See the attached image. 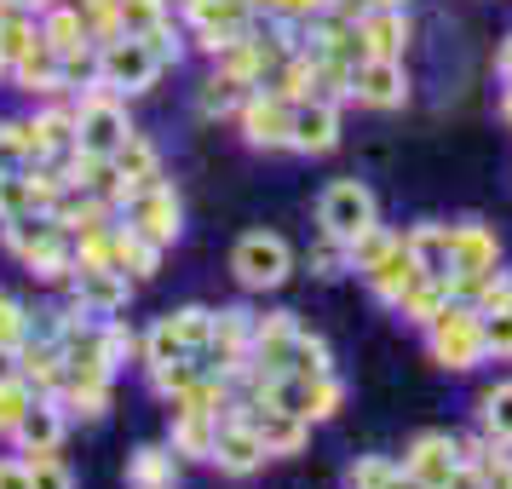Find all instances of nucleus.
I'll return each mask as SVG.
<instances>
[{
    "instance_id": "1",
    "label": "nucleus",
    "mask_w": 512,
    "mask_h": 489,
    "mask_svg": "<svg viewBox=\"0 0 512 489\" xmlns=\"http://www.w3.org/2000/svg\"><path fill=\"white\" fill-rule=\"evenodd\" d=\"M426 346L443 369H478L489 351H484V311H472L466 300H449L438 323H426Z\"/></svg>"
},
{
    "instance_id": "2",
    "label": "nucleus",
    "mask_w": 512,
    "mask_h": 489,
    "mask_svg": "<svg viewBox=\"0 0 512 489\" xmlns=\"http://www.w3.org/2000/svg\"><path fill=\"white\" fill-rule=\"evenodd\" d=\"M127 139H133L127 110H121L116 93H110V87L93 75V93H87V104L75 110V150H81V156H104V162H110Z\"/></svg>"
},
{
    "instance_id": "3",
    "label": "nucleus",
    "mask_w": 512,
    "mask_h": 489,
    "mask_svg": "<svg viewBox=\"0 0 512 489\" xmlns=\"http://www.w3.org/2000/svg\"><path fill=\"white\" fill-rule=\"evenodd\" d=\"M93 75L110 87V93H144V87H156L162 58L150 52L144 35H116V41H104V47H98Z\"/></svg>"
},
{
    "instance_id": "4",
    "label": "nucleus",
    "mask_w": 512,
    "mask_h": 489,
    "mask_svg": "<svg viewBox=\"0 0 512 489\" xmlns=\"http://www.w3.org/2000/svg\"><path fill=\"white\" fill-rule=\"evenodd\" d=\"M317 219H323V236L328 242H357L363 231H374L380 219H374V196L369 185H357V179H334L323 190V202H317Z\"/></svg>"
},
{
    "instance_id": "5",
    "label": "nucleus",
    "mask_w": 512,
    "mask_h": 489,
    "mask_svg": "<svg viewBox=\"0 0 512 489\" xmlns=\"http://www.w3.org/2000/svg\"><path fill=\"white\" fill-rule=\"evenodd\" d=\"M231 271L242 288H282L288 282V271H294V254H288V242L271 231H248L242 242L231 248Z\"/></svg>"
},
{
    "instance_id": "6",
    "label": "nucleus",
    "mask_w": 512,
    "mask_h": 489,
    "mask_svg": "<svg viewBox=\"0 0 512 489\" xmlns=\"http://www.w3.org/2000/svg\"><path fill=\"white\" fill-rule=\"evenodd\" d=\"M259 397H271V403H282V409H294L300 420H328L334 409H340L346 386H340L334 374H277Z\"/></svg>"
},
{
    "instance_id": "7",
    "label": "nucleus",
    "mask_w": 512,
    "mask_h": 489,
    "mask_svg": "<svg viewBox=\"0 0 512 489\" xmlns=\"http://www.w3.org/2000/svg\"><path fill=\"white\" fill-rule=\"evenodd\" d=\"M127 225L144 236V242H156V248H167V242H179V196H173V185H162V179H150V185H139L127 202Z\"/></svg>"
},
{
    "instance_id": "8",
    "label": "nucleus",
    "mask_w": 512,
    "mask_h": 489,
    "mask_svg": "<svg viewBox=\"0 0 512 489\" xmlns=\"http://www.w3.org/2000/svg\"><path fill=\"white\" fill-rule=\"evenodd\" d=\"M236 415L254 426V438L265 443V455H294V449H305L311 420H300L294 409H282V403H271V397H248V403H236Z\"/></svg>"
},
{
    "instance_id": "9",
    "label": "nucleus",
    "mask_w": 512,
    "mask_h": 489,
    "mask_svg": "<svg viewBox=\"0 0 512 489\" xmlns=\"http://www.w3.org/2000/svg\"><path fill=\"white\" fill-rule=\"evenodd\" d=\"M403 466L415 472L420 489H455V484H466L461 449H455V438H443V432H420V438L409 443Z\"/></svg>"
},
{
    "instance_id": "10",
    "label": "nucleus",
    "mask_w": 512,
    "mask_h": 489,
    "mask_svg": "<svg viewBox=\"0 0 512 489\" xmlns=\"http://www.w3.org/2000/svg\"><path fill=\"white\" fill-rule=\"evenodd\" d=\"M242 116V139L254 150H288V133H294V104L282 93H248V104L236 110Z\"/></svg>"
},
{
    "instance_id": "11",
    "label": "nucleus",
    "mask_w": 512,
    "mask_h": 489,
    "mask_svg": "<svg viewBox=\"0 0 512 489\" xmlns=\"http://www.w3.org/2000/svg\"><path fill=\"white\" fill-rule=\"evenodd\" d=\"M351 98L369 104V110H403V104H409L403 58H363V64L351 70Z\"/></svg>"
},
{
    "instance_id": "12",
    "label": "nucleus",
    "mask_w": 512,
    "mask_h": 489,
    "mask_svg": "<svg viewBox=\"0 0 512 489\" xmlns=\"http://www.w3.org/2000/svg\"><path fill=\"white\" fill-rule=\"evenodd\" d=\"M449 259H455V282L461 277H489V271H501V242H495L489 225L461 219V225H449Z\"/></svg>"
},
{
    "instance_id": "13",
    "label": "nucleus",
    "mask_w": 512,
    "mask_h": 489,
    "mask_svg": "<svg viewBox=\"0 0 512 489\" xmlns=\"http://www.w3.org/2000/svg\"><path fill=\"white\" fill-rule=\"evenodd\" d=\"M334 144H340V104L300 98V104H294V133H288V150H300V156H328Z\"/></svg>"
},
{
    "instance_id": "14",
    "label": "nucleus",
    "mask_w": 512,
    "mask_h": 489,
    "mask_svg": "<svg viewBox=\"0 0 512 489\" xmlns=\"http://www.w3.org/2000/svg\"><path fill=\"white\" fill-rule=\"evenodd\" d=\"M265 461H271V455H265V443L254 438V426H248V420H242V415L219 420V438H213V466H219V472L248 478V472H259Z\"/></svg>"
},
{
    "instance_id": "15",
    "label": "nucleus",
    "mask_w": 512,
    "mask_h": 489,
    "mask_svg": "<svg viewBox=\"0 0 512 489\" xmlns=\"http://www.w3.org/2000/svg\"><path fill=\"white\" fill-rule=\"evenodd\" d=\"M369 288H374V300H386V305H397L403 294H409V282L420 277V265H415V254H409V236H392V248L374 259L369 271Z\"/></svg>"
},
{
    "instance_id": "16",
    "label": "nucleus",
    "mask_w": 512,
    "mask_h": 489,
    "mask_svg": "<svg viewBox=\"0 0 512 489\" xmlns=\"http://www.w3.org/2000/svg\"><path fill=\"white\" fill-rule=\"evenodd\" d=\"M357 35H363L369 58H403V47H409V12L403 6H369L357 18Z\"/></svg>"
},
{
    "instance_id": "17",
    "label": "nucleus",
    "mask_w": 512,
    "mask_h": 489,
    "mask_svg": "<svg viewBox=\"0 0 512 489\" xmlns=\"http://www.w3.org/2000/svg\"><path fill=\"white\" fill-rule=\"evenodd\" d=\"M0 231H6V248L29 265L35 254H47V248L64 242V219H58L52 208H41V213H24V219H6Z\"/></svg>"
},
{
    "instance_id": "18",
    "label": "nucleus",
    "mask_w": 512,
    "mask_h": 489,
    "mask_svg": "<svg viewBox=\"0 0 512 489\" xmlns=\"http://www.w3.org/2000/svg\"><path fill=\"white\" fill-rule=\"evenodd\" d=\"M75 305L87 317H116L127 305V277L121 271H75Z\"/></svg>"
},
{
    "instance_id": "19",
    "label": "nucleus",
    "mask_w": 512,
    "mask_h": 489,
    "mask_svg": "<svg viewBox=\"0 0 512 489\" xmlns=\"http://www.w3.org/2000/svg\"><path fill=\"white\" fill-rule=\"evenodd\" d=\"M455 300V277H415L409 282V294L397 300V317H409V323H438L443 305Z\"/></svg>"
},
{
    "instance_id": "20",
    "label": "nucleus",
    "mask_w": 512,
    "mask_h": 489,
    "mask_svg": "<svg viewBox=\"0 0 512 489\" xmlns=\"http://www.w3.org/2000/svg\"><path fill=\"white\" fill-rule=\"evenodd\" d=\"M12 438L24 443V455H47L64 443V409L52 403V397H35V409L24 415V426L12 432Z\"/></svg>"
},
{
    "instance_id": "21",
    "label": "nucleus",
    "mask_w": 512,
    "mask_h": 489,
    "mask_svg": "<svg viewBox=\"0 0 512 489\" xmlns=\"http://www.w3.org/2000/svg\"><path fill=\"white\" fill-rule=\"evenodd\" d=\"M213 438H219V415L202 409H173V449L190 461H213Z\"/></svg>"
},
{
    "instance_id": "22",
    "label": "nucleus",
    "mask_w": 512,
    "mask_h": 489,
    "mask_svg": "<svg viewBox=\"0 0 512 489\" xmlns=\"http://www.w3.org/2000/svg\"><path fill=\"white\" fill-rule=\"evenodd\" d=\"M346 484L351 489H420L415 472L397 466V461H386V455H357V461L346 466Z\"/></svg>"
},
{
    "instance_id": "23",
    "label": "nucleus",
    "mask_w": 512,
    "mask_h": 489,
    "mask_svg": "<svg viewBox=\"0 0 512 489\" xmlns=\"http://www.w3.org/2000/svg\"><path fill=\"white\" fill-rule=\"evenodd\" d=\"M12 81H18L24 93H58V87H64V52H52L47 41H41L29 58H18Z\"/></svg>"
},
{
    "instance_id": "24",
    "label": "nucleus",
    "mask_w": 512,
    "mask_h": 489,
    "mask_svg": "<svg viewBox=\"0 0 512 489\" xmlns=\"http://www.w3.org/2000/svg\"><path fill=\"white\" fill-rule=\"evenodd\" d=\"M409 254H415L420 277H455V259H449V225H420V231H409Z\"/></svg>"
},
{
    "instance_id": "25",
    "label": "nucleus",
    "mask_w": 512,
    "mask_h": 489,
    "mask_svg": "<svg viewBox=\"0 0 512 489\" xmlns=\"http://www.w3.org/2000/svg\"><path fill=\"white\" fill-rule=\"evenodd\" d=\"M41 41H47L52 52H87L98 47L93 41V29H87V18H81V6H64V12H47V24H41Z\"/></svg>"
},
{
    "instance_id": "26",
    "label": "nucleus",
    "mask_w": 512,
    "mask_h": 489,
    "mask_svg": "<svg viewBox=\"0 0 512 489\" xmlns=\"http://www.w3.org/2000/svg\"><path fill=\"white\" fill-rule=\"evenodd\" d=\"M248 81H236V75H225V70H213L208 81H202V93H196V110L202 116H236L242 104H248Z\"/></svg>"
},
{
    "instance_id": "27",
    "label": "nucleus",
    "mask_w": 512,
    "mask_h": 489,
    "mask_svg": "<svg viewBox=\"0 0 512 489\" xmlns=\"http://www.w3.org/2000/svg\"><path fill=\"white\" fill-rule=\"evenodd\" d=\"M110 162H116V179H121V190L133 196L139 185H150V179H156V144L133 133V139L121 144L116 156H110Z\"/></svg>"
},
{
    "instance_id": "28",
    "label": "nucleus",
    "mask_w": 512,
    "mask_h": 489,
    "mask_svg": "<svg viewBox=\"0 0 512 489\" xmlns=\"http://www.w3.org/2000/svg\"><path fill=\"white\" fill-rule=\"evenodd\" d=\"M127 484L133 489H173L179 484V461L167 449H133L127 461Z\"/></svg>"
},
{
    "instance_id": "29",
    "label": "nucleus",
    "mask_w": 512,
    "mask_h": 489,
    "mask_svg": "<svg viewBox=\"0 0 512 489\" xmlns=\"http://www.w3.org/2000/svg\"><path fill=\"white\" fill-rule=\"evenodd\" d=\"M478 415H484V438L489 443H507V449H512V380L489 386L484 403H478Z\"/></svg>"
},
{
    "instance_id": "30",
    "label": "nucleus",
    "mask_w": 512,
    "mask_h": 489,
    "mask_svg": "<svg viewBox=\"0 0 512 489\" xmlns=\"http://www.w3.org/2000/svg\"><path fill=\"white\" fill-rule=\"evenodd\" d=\"M288 374H334V351H328V340H317V334H294V351H288Z\"/></svg>"
},
{
    "instance_id": "31",
    "label": "nucleus",
    "mask_w": 512,
    "mask_h": 489,
    "mask_svg": "<svg viewBox=\"0 0 512 489\" xmlns=\"http://www.w3.org/2000/svg\"><path fill=\"white\" fill-rule=\"evenodd\" d=\"M185 357H196V351H190L185 340H179V328L162 317V323L150 328V340H144V363H150V369H167V363H185Z\"/></svg>"
},
{
    "instance_id": "32",
    "label": "nucleus",
    "mask_w": 512,
    "mask_h": 489,
    "mask_svg": "<svg viewBox=\"0 0 512 489\" xmlns=\"http://www.w3.org/2000/svg\"><path fill=\"white\" fill-rule=\"evenodd\" d=\"M29 409H35V386H29L24 374H12V380H0V432H18Z\"/></svg>"
},
{
    "instance_id": "33",
    "label": "nucleus",
    "mask_w": 512,
    "mask_h": 489,
    "mask_svg": "<svg viewBox=\"0 0 512 489\" xmlns=\"http://www.w3.org/2000/svg\"><path fill=\"white\" fill-rule=\"evenodd\" d=\"M167 323L179 328V340H185L190 351H208V340H213V311L208 305H185V311H173Z\"/></svg>"
},
{
    "instance_id": "34",
    "label": "nucleus",
    "mask_w": 512,
    "mask_h": 489,
    "mask_svg": "<svg viewBox=\"0 0 512 489\" xmlns=\"http://www.w3.org/2000/svg\"><path fill=\"white\" fill-rule=\"evenodd\" d=\"M167 24V0H121V29L127 35H150Z\"/></svg>"
},
{
    "instance_id": "35",
    "label": "nucleus",
    "mask_w": 512,
    "mask_h": 489,
    "mask_svg": "<svg viewBox=\"0 0 512 489\" xmlns=\"http://www.w3.org/2000/svg\"><path fill=\"white\" fill-rule=\"evenodd\" d=\"M29 489H75V478L70 466L47 449V455H29Z\"/></svg>"
},
{
    "instance_id": "36",
    "label": "nucleus",
    "mask_w": 512,
    "mask_h": 489,
    "mask_svg": "<svg viewBox=\"0 0 512 489\" xmlns=\"http://www.w3.org/2000/svg\"><path fill=\"white\" fill-rule=\"evenodd\" d=\"M386 248H392V231H380V225H374V231H363V236H357V242L346 248L351 271H369V265H374L380 254H386Z\"/></svg>"
},
{
    "instance_id": "37",
    "label": "nucleus",
    "mask_w": 512,
    "mask_h": 489,
    "mask_svg": "<svg viewBox=\"0 0 512 489\" xmlns=\"http://www.w3.org/2000/svg\"><path fill=\"white\" fill-rule=\"evenodd\" d=\"M24 340H29L24 305L12 300V294H0V346H18V351H24Z\"/></svg>"
},
{
    "instance_id": "38",
    "label": "nucleus",
    "mask_w": 512,
    "mask_h": 489,
    "mask_svg": "<svg viewBox=\"0 0 512 489\" xmlns=\"http://www.w3.org/2000/svg\"><path fill=\"white\" fill-rule=\"evenodd\" d=\"M484 351L489 357H512V305L507 311H484Z\"/></svg>"
},
{
    "instance_id": "39",
    "label": "nucleus",
    "mask_w": 512,
    "mask_h": 489,
    "mask_svg": "<svg viewBox=\"0 0 512 489\" xmlns=\"http://www.w3.org/2000/svg\"><path fill=\"white\" fill-rule=\"evenodd\" d=\"M334 0H271V18L282 24H311V18H323Z\"/></svg>"
},
{
    "instance_id": "40",
    "label": "nucleus",
    "mask_w": 512,
    "mask_h": 489,
    "mask_svg": "<svg viewBox=\"0 0 512 489\" xmlns=\"http://www.w3.org/2000/svg\"><path fill=\"white\" fill-rule=\"evenodd\" d=\"M144 41H150V52H156V58H162V70L167 64H179V35H173V29H150V35H144Z\"/></svg>"
},
{
    "instance_id": "41",
    "label": "nucleus",
    "mask_w": 512,
    "mask_h": 489,
    "mask_svg": "<svg viewBox=\"0 0 512 489\" xmlns=\"http://www.w3.org/2000/svg\"><path fill=\"white\" fill-rule=\"evenodd\" d=\"M0 489H29V461H0Z\"/></svg>"
},
{
    "instance_id": "42",
    "label": "nucleus",
    "mask_w": 512,
    "mask_h": 489,
    "mask_svg": "<svg viewBox=\"0 0 512 489\" xmlns=\"http://www.w3.org/2000/svg\"><path fill=\"white\" fill-rule=\"evenodd\" d=\"M18 374V346H0V380H12Z\"/></svg>"
},
{
    "instance_id": "43",
    "label": "nucleus",
    "mask_w": 512,
    "mask_h": 489,
    "mask_svg": "<svg viewBox=\"0 0 512 489\" xmlns=\"http://www.w3.org/2000/svg\"><path fill=\"white\" fill-rule=\"evenodd\" d=\"M18 12H24V6H18V0H0V29L12 24V18H18Z\"/></svg>"
},
{
    "instance_id": "44",
    "label": "nucleus",
    "mask_w": 512,
    "mask_h": 489,
    "mask_svg": "<svg viewBox=\"0 0 512 489\" xmlns=\"http://www.w3.org/2000/svg\"><path fill=\"white\" fill-rule=\"evenodd\" d=\"M18 6H24V12H35V6H52V0H18Z\"/></svg>"
},
{
    "instance_id": "45",
    "label": "nucleus",
    "mask_w": 512,
    "mask_h": 489,
    "mask_svg": "<svg viewBox=\"0 0 512 489\" xmlns=\"http://www.w3.org/2000/svg\"><path fill=\"white\" fill-rule=\"evenodd\" d=\"M0 75H12V64H6V52H0Z\"/></svg>"
}]
</instances>
